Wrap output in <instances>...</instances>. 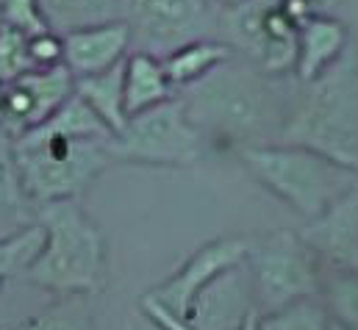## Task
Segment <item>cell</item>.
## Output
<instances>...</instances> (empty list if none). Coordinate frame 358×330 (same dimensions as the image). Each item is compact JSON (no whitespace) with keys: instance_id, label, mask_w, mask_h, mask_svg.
Masks as SVG:
<instances>
[{"instance_id":"2e32d148","label":"cell","mask_w":358,"mask_h":330,"mask_svg":"<svg viewBox=\"0 0 358 330\" xmlns=\"http://www.w3.org/2000/svg\"><path fill=\"white\" fill-rule=\"evenodd\" d=\"M173 83L167 78L164 62L153 53L136 50L125 56L122 62V97H125V114L134 117L167 97H173Z\"/></svg>"},{"instance_id":"52a82bcc","label":"cell","mask_w":358,"mask_h":330,"mask_svg":"<svg viewBox=\"0 0 358 330\" xmlns=\"http://www.w3.org/2000/svg\"><path fill=\"white\" fill-rule=\"evenodd\" d=\"M248 258L253 266V292L269 311L322 292L317 252L300 234H269L256 248H250Z\"/></svg>"},{"instance_id":"e0dca14e","label":"cell","mask_w":358,"mask_h":330,"mask_svg":"<svg viewBox=\"0 0 358 330\" xmlns=\"http://www.w3.org/2000/svg\"><path fill=\"white\" fill-rule=\"evenodd\" d=\"M231 56H234V45H228L222 39L203 36V39H192L176 50H170L162 62H164V70H167L173 89H186L200 78H206L211 70H217Z\"/></svg>"},{"instance_id":"9c48e42d","label":"cell","mask_w":358,"mask_h":330,"mask_svg":"<svg viewBox=\"0 0 358 330\" xmlns=\"http://www.w3.org/2000/svg\"><path fill=\"white\" fill-rule=\"evenodd\" d=\"M228 31L242 53L272 78L294 70L297 62V25L278 3H242L231 8Z\"/></svg>"},{"instance_id":"8992f818","label":"cell","mask_w":358,"mask_h":330,"mask_svg":"<svg viewBox=\"0 0 358 330\" xmlns=\"http://www.w3.org/2000/svg\"><path fill=\"white\" fill-rule=\"evenodd\" d=\"M203 134L178 97H167L134 117L106 148L114 162L150 166H189L203 156Z\"/></svg>"},{"instance_id":"5bb4252c","label":"cell","mask_w":358,"mask_h":330,"mask_svg":"<svg viewBox=\"0 0 358 330\" xmlns=\"http://www.w3.org/2000/svg\"><path fill=\"white\" fill-rule=\"evenodd\" d=\"M62 39H64V67L73 73V78H84L117 67L120 62H125L128 48L134 45L128 20L81 25L64 31Z\"/></svg>"},{"instance_id":"9a60e30c","label":"cell","mask_w":358,"mask_h":330,"mask_svg":"<svg viewBox=\"0 0 358 330\" xmlns=\"http://www.w3.org/2000/svg\"><path fill=\"white\" fill-rule=\"evenodd\" d=\"M350 36L345 22L331 14H314L297 28V62L294 76L300 83L317 81L325 70H331L339 56L348 50Z\"/></svg>"},{"instance_id":"6da1fadb","label":"cell","mask_w":358,"mask_h":330,"mask_svg":"<svg viewBox=\"0 0 358 330\" xmlns=\"http://www.w3.org/2000/svg\"><path fill=\"white\" fill-rule=\"evenodd\" d=\"M183 106L197 131L220 145L253 148L280 136L286 122V106L275 94L267 73L253 62H236L234 56L211 70L206 78L183 89Z\"/></svg>"},{"instance_id":"d4e9b609","label":"cell","mask_w":358,"mask_h":330,"mask_svg":"<svg viewBox=\"0 0 358 330\" xmlns=\"http://www.w3.org/2000/svg\"><path fill=\"white\" fill-rule=\"evenodd\" d=\"M0 22L20 31L22 36H36L53 31L42 0H0Z\"/></svg>"},{"instance_id":"ba28073f","label":"cell","mask_w":358,"mask_h":330,"mask_svg":"<svg viewBox=\"0 0 358 330\" xmlns=\"http://www.w3.org/2000/svg\"><path fill=\"white\" fill-rule=\"evenodd\" d=\"M125 20L139 50L167 56L214 28V8L208 0H128Z\"/></svg>"},{"instance_id":"3957f363","label":"cell","mask_w":358,"mask_h":330,"mask_svg":"<svg viewBox=\"0 0 358 330\" xmlns=\"http://www.w3.org/2000/svg\"><path fill=\"white\" fill-rule=\"evenodd\" d=\"M289 108L280 142L311 148L336 164L358 172V48L348 45L339 62Z\"/></svg>"},{"instance_id":"4316f807","label":"cell","mask_w":358,"mask_h":330,"mask_svg":"<svg viewBox=\"0 0 358 330\" xmlns=\"http://www.w3.org/2000/svg\"><path fill=\"white\" fill-rule=\"evenodd\" d=\"M28 56L36 70H50L64 64V39L59 31H45L36 36H28Z\"/></svg>"},{"instance_id":"5b68a950","label":"cell","mask_w":358,"mask_h":330,"mask_svg":"<svg viewBox=\"0 0 358 330\" xmlns=\"http://www.w3.org/2000/svg\"><path fill=\"white\" fill-rule=\"evenodd\" d=\"M108 139H64L22 134L14 139L17 164L34 211L56 200H78L111 164Z\"/></svg>"},{"instance_id":"d6986e66","label":"cell","mask_w":358,"mask_h":330,"mask_svg":"<svg viewBox=\"0 0 358 330\" xmlns=\"http://www.w3.org/2000/svg\"><path fill=\"white\" fill-rule=\"evenodd\" d=\"M34 206L25 197L20 164H17V148L14 136H8L0 128V228L3 234H14L28 222V211Z\"/></svg>"},{"instance_id":"ac0fdd59","label":"cell","mask_w":358,"mask_h":330,"mask_svg":"<svg viewBox=\"0 0 358 330\" xmlns=\"http://www.w3.org/2000/svg\"><path fill=\"white\" fill-rule=\"evenodd\" d=\"M76 94L87 100V106L106 122L111 136L125 128L128 114H125V97H122V62L111 70L76 78Z\"/></svg>"},{"instance_id":"277c9868","label":"cell","mask_w":358,"mask_h":330,"mask_svg":"<svg viewBox=\"0 0 358 330\" xmlns=\"http://www.w3.org/2000/svg\"><path fill=\"white\" fill-rule=\"evenodd\" d=\"M239 156L269 192L308 220L320 217L358 180V172L303 145L267 142L242 148Z\"/></svg>"},{"instance_id":"7402d4cb","label":"cell","mask_w":358,"mask_h":330,"mask_svg":"<svg viewBox=\"0 0 358 330\" xmlns=\"http://www.w3.org/2000/svg\"><path fill=\"white\" fill-rule=\"evenodd\" d=\"M259 330H331V320L325 306L303 297L272 308L267 317H259Z\"/></svg>"},{"instance_id":"7c38bea8","label":"cell","mask_w":358,"mask_h":330,"mask_svg":"<svg viewBox=\"0 0 358 330\" xmlns=\"http://www.w3.org/2000/svg\"><path fill=\"white\" fill-rule=\"evenodd\" d=\"M239 266H228L217 272L194 297L186 314V325L192 330H239L242 322L256 311L253 308V286L239 275Z\"/></svg>"},{"instance_id":"484cf974","label":"cell","mask_w":358,"mask_h":330,"mask_svg":"<svg viewBox=\"0 0 358 330\" xmlns=\"http://www.w3.org/2000/svg\"><path fill=\"white\" fill-rule=\"evenodd\" d=\"M28 70H36L28 56V36L0 22V86L20 78Z\"/></svg>"},{"instance_id":"603a6c76","label":"cell","mask_w":358,"mask_h":330,"mask_svg":"<svg viewBox=\"0 0 358 330\" xmlns=\"http://www.w3.org/2000/svg\"><path fill=\"white\" fill-rule=\"evenodd\" d=\"M22 330H94L92 308L81 294L59 297V303L36 314L28 325H22Z\"/></svg>"},{"instance_id":"f1b7e54d","label":"cell","mask_w":358,"mask_h":330,"mask_svg":"<svg viewBox=\"0 0 358 330\" xmlns=\"http://www.w3.org/2000/svg\"><path fill=\"white\" fill-rule=\"evenodd\" d=\"M239 330H259V311H253V314H250V317L242 322V328H239Z\"/></svg>"},{"instance_id":"ffe728a7","label":"cell","mask_w":358,"mask_h":330,"mask_svg":"<svg viewBox=\"0 0 358 330\" xmlns=\"http://www.w3.org/2000/svg\"><path fill=\"white\" fill-rule=\"evenodd\" d=\"M42 6H45V14L53 31L59 28L64 34L81 25L122 20L128 0H42Z\"/></svg>"},{"instance_id":"30bf717a","label":"cell","mask_w":358,"mask_h":330,"mask_svg":"<svg viewBox=\"0 0 358 330\" xmlns=\"http://www.w3.org/2000/svg\"><path fill=\"white\" fill-rule=\"evenodd\" d=\"M73 92L76 78L64 64L50 70H28L0 86V128L17 139L42 125Z\"/></svg>"},{"instance_id":"83f0119b","label":"cell","mask_w":358,"mask_h":330,"mask_svg":"<svg viewBox=\"0 0 358 330\" xmlns=\"http://www.w3.org/2000/svg\"><path fill=\"white\" fill-rule=\"evenodd\" d=\"M303 3L311 8V14H331L334 8H339L342 0H303Z\"/></svg>"},{"instance_id":"4fadbf2b","label":"cell","mask_w":358,"mask_h":330,"mask_svg":"<svg viewBox=\"0 0 358 330\" xmlns=\"http://www.w3.org/2000/svg\"><path fill=\"white\" fill-rule=\"evenodd\" d=\"M300 236L336 269L358 275V180L334 206L314 217L311 225L300 231Z\"/></svg>"},{"instance_id":"cb8c5ba5","label":"cell","mask_w":358,"mask_h":330,"mask_svg":"<svg viewBox=\"0 0 358 330\" xmlns=\"http://www.w3.org/2000/svg\"><path fill=\"white\" fill-rule=\"evenodd\" d=\"M328 297V308L336 317V325L348 330H358V275L339 272L322 286Z\"/></svg>"},{"instance_id":"f546056e","label":"cell","mask_w":358,"mask_h":330,"mask_svg":"<svg viewBox=\"0 0 358 330\" xmlns=\"http://www.w3.org/2000/svg\"><path fill=\"white\" fill-rule=\"evenodd\" d=\"M220 6H225V8H236V6H242V3H248V0H217Z\"/></svg>"},{"instance_id":"1f68e13d","label":"cell","mask_w":358,"mask_h":330,"mask_svg":"<svg viewBox=\"0 0 358 330\" xmlns=\"http://www.w3.org/2000/svg\"><path fill=\"white\" fill-rule=\"evenodd\" d=\"M0 330H22V328H0Z\"/></svg>"},{"instance_id":"7a4b0ae2","label":"cell","mask_w":358,"mask_h":330,"mask_svg":"<svg viewBox=\"0 0 358 330\" xmlns=\"http://www.w3.org/2000/svg\"><path fill=\"white\" fill-rule=\"evenodd\" d=\"M34 217L45 239L22 278L56 297L97 294L106 286V239L81 203H45Z\"/></svg>"},{"instance_id":"8fae6325","label":"cell","mask_w":358,"mask_h":330,"mask_svg":"<svg viewBox=\"0 0 358 330\" xmlns=\"http://www.w3.org/2000/svg\"><path fill=\"white\" fill-rule=\"evenodd\" d=\"M250 252V245L236 239V236H228V239H220V242H211L206 248H200L186 264L183 269L176 272L167 283H162L159 289L148 292L145 300H142V311L150 317V314H164V317H173L186 322V314H189V306H192V297L222 269L228 266H236V264H245Z\"/></svg>"},{"instance_id":"4dcf8cb0","label":"cell","mask_w":358,"mask_h":330,"mask_svg":"<svg viewBox=\"0 0 358 330\" xmlns=\"http://www.w3.org/2000/svg\"><path fill=\"white\" fill-rule=\"evenodd\" d=\"M331 330H348V328H342V325H331Z\"/></svg>"},{"instance_id":"44dd1931","label":"cell","mask_w":358,"mask_h":330,"mask_svg":"<svg viewBox=\"0 0 358 330\" xmlns=\"http://www.w3.org/2000/svg\"><path fill=\"white\" fill-rule=\"evenodd\" d=\"M42 239H45V231L36 222L8 236H0V289L6 280L25 275L28 264L36 258V252L42 248Z\"/></svg>"}]
</instances>
